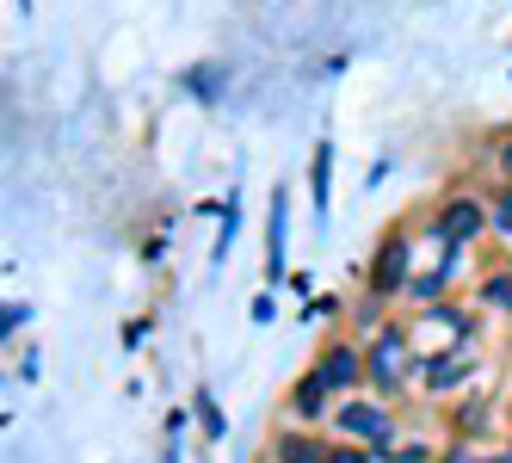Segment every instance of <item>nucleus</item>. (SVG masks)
Segmentation results:
<instances>
[{
	"instance_id": "obj_1",
	"label": "nucleus",
	"mask_w": 512,
	"mask_h": 463,
	"mask_svg": "<svg viewBox=\"0 0 512 463\" xmlns=\"http://www.w3.org/2000/svg\"><path fill=\"white\" fill-rule=\"evenodd\" d=\"M420 340H414V322H389L377 334H364V389L383 402H401V396H414L420 389Z\"/></svg>"
},
{
	"instance_id": "obj_2",
	"label": "nucleus",
	"mask_w": 512,
	"mask_h": 463,
	"mask_svg": "<svg viewBox=\"0 0 512 463\" xmlns=\"http://www.w3.org/2000/svg\"><path fill=\"white\" fill-rule=\"evenodd\" d=\"M414 260H420V235H414L408 223H395V229L377 241L371 266H364V291L383 297V303H401V297H408V284H414V272H420Z\"/></svg>"
},
{
	"instance_id": "obj_3",
	"label": "nucleus",
	"mask_w": 512,
	"mask_h": 463,
	"mask_svg": "<svg viewBox=\"0 0 512 463\" xmlns=\"http://www.w3.org/2000/svg\"><path fill=\"white\" fill-rule=\"evenodd\" d=\"M482 235H494L488 192H469V186H451L445 198L432 204V217L420 229V241H451V247H469V241H482Z\"/></svg>"
},
{
	"instance_id": "obj_4",
	"label": "nucleus",
	"mask_w": 512,
	"mask_h": 463,
	"mask_svg": "<svg viewBox=\"0 0 512 463\" xmlns=\"http://www.w3.org/2000/svg\"><path fill=\"white\" fill-rule=\"evenodd\" d=\"M334 439H358V445H371L377 457L401 439V426H395V402H383V396H371V389H358V396H346L340 408H334Z\"/></svg>"
},
{
	"instance_id": "obj_5",
	"label": "nucleus",
	"mask_w": 512,
	"mask_h": 463,
	"mask_svg": "<svg viewBox=\"0 0 512 463\" xmlns=\"http://www.w3.org/2000/svg\"><path fill=\"white\" fill-rule=\"evenodd\" d=\"M309 371L327 383V396H334V402L358 396V389H364V340L358 334H327L321 352L309 359Z\"/></svg>"
},
{
	"instance_id": "obj_6",
	"label": "nucleus",
	"mask_w": 512,
	"mask_h": 463,
	"mask_svg": "<svg viewBox=\"0 0 512 463\" xmlns=\"http://www.w3.org/2000/svg\"><path fill=\"white\" fill-rule=\"evenodd\" d=\"M414 334H432V340H445V346H475V334H482V315H475L469 303H426L414 309Z\"/></svg>"
},
{
	"instance_id": "obj_7",
	"label": "nucleus",
	"mask_w": 512,
	"mask_h": 463,
	"mask_svg": "<svg viewBox=\"0 0 512 463\" xmlns=\"http://www.w3.org/2000/svg\"><path fill=\"white\" fill-rule=\"evenodd\" d=\"M475 377V346H438L420 359V389L426 396H457Z\"/></svg>"
},
{
	"instance_id": "obj_8",
	"label": "nucleus",
	"mask_w": 512,
	"mask_h": 463,
	"mask_svg": "<svg viewBox=\"0 0 512 463\" xmlns=\"http://www.w3.org/2000/svg\"><path fill=\"white\" fill-rule=\"evenodd\" d=\"M266 451H272V463H327V457H334V439H327V433H315V426L284 420L278 433L266 439Z\"/></svg>"
},
{
	"instance_id": "obj_9",
	"label": "nucleus",
	"mask_w": 512,
	"mask_h": 463,
	"mask_svg": "<svg viewBox=\"0 0 512 463\" xmlns=\"http://www.w3.org/2000/svg\"><path fill=\"white\" fill-rule=\"evenodd\" d=\"M334 396H327V383L315 371H303L297 383L284 389V420H297V426H321V420H334Z\"/></svg>"
},
{
	"instance_id": "obj_10",
	"label": "nucleus",
	"mask_w": 512,
	"mask_h": 463,
	"mask_svg": "<svg viewBox=\"0 0 512 463\" xmlns=\"http://www.w3.org/2000/svg\"><path fill=\"white\" fill-rule=\"evenodd\" d=\"M284 247H290V192L272 186V217H266V284H284V278H290Z\"/></svg>"
},
{
	"instance_id": "obj_11",
	"label": "nucleus",
	"mask_w": 512,
	"mask_h": 463,
	"mask_svg": "<svg viewBox=\"0 0 512 463\" xmlns=\"http://www.w3.org/2000/svg\"><path fill=\"white\" fill-rule=\"evenodd\" d=\"M309 198H315V217L327 223V204H334V142H315V161H309Z\"/></svg>"
},
{
	"instance_id": "obj_12",
	"label": "nucleus",
	"mask_w": 512,
	"mask_h": 463,
	"mask_svg": "<svg viewBox=\"0 0 512 463\" xmlns=\"http://www.w3.org/2000/svg\"><path fill=\"white\" fill-rule=\"evenodd\" d=\"M192 420H198V433L210 439V445H223L229 439V420H223V408H216V396H210V383H192Z\"/></svg>"
},
{
	"instance_id": "obj_13",
	"label": "nucleus",
	"mask_w": 512,
	"mask_h": 463,
	"mask_svg": "<svg viewBox=\"0 0 512 463\" xmlns=\"http://www.w3.org/2000/svg\"><path fill=\"white\" fill-rule=\"evenodd\" d=\"M475 303L494 309V315H512V266H506V260L482 272V284H475Z\"/></svg>"
},
{
	"instance_id": "obj_14",
	"label": "nucleus",
	"mask_w": 512,
	"mask_h": 463,
	"mask_svg": "<svg viewBox=\"0 0 512 463\" xmlns=\"http://www.w3.org/2000/svg\"><path fill=\"white\" fill-rule=\"evenodd\" d=\"M223 81H229V75H223V68H216V62H192L186 75H179V87H186V93H192L198 105H216V99H223V93H229Z\"/></svg>"
},
{
	"instance_id": "obj_15",
	"label": "nucleus",
	"mask_w": 512,
	"mask_h": 463,
	"mask_svg": "<svg viewBox=\"0 0 512 463\" xmlns=\"http://www.w3.org/2000/svg\"><path fill=\"white\" fill-rule=\"evenodd\" d=\"M488 223H494V235L512 247V186H506V180L488 186Z\"/></svg>"
},
{
	"instance_id": "obj_16",
	"label": "nucleus",
	"mask_w": 512,
	"mask_h": 463,
	"mask_svg": "<svg viewBox=\"0 0 512 463\" xmlns=\"http://www.w3.org/2000/svg\"><path fill=\"white\" fill-rule=\"evenodd\" d=\"M438 451H445V445H426V439H395V445L383 451V463H438Z\"/></svg>"
},
{
	"instance_id": "obj_17",
	"label": "nucleus",
	"mask_w": 512,
	"mask_h": 463,
	"mask_svg": "<svg viewBox=\"0 0 512 463\" xmlns=\"http://www.w3.org/2000/svg\"><path fill=\"white\" fill-rule=\"evenodd\" d=\"M223 204H229V210L216 217V223H223V235H216V266H223V260H229V247H235V229H241V192H229Z\"/></svg>"
},
{
	"instance_id": "obj_18",
	"label": "nucleus",
	"mask_w": 512,
	"mask_h": 463,
	"mask_svg": "<svg viewBox=\"0 0 512 463\" xmlns=\"http://www.w3.org/2000/svg\"><path fill=\"white\" fill-rule=\"evenodd\" d=\"M186 426H198V420H192V408H173V414H167V445H161V463H179V445H186Z\"/></svg>"
},
{
	"instance_id": "obj_19",
	"label": "nucleus",
	"mask_w": 512,
	"mask_h": 463,
	"mask_svg": "<svg viewBox=\"0 0 512 463\" xmlns=\"http://www.w3.org/2000/svg\"><path fill=\"white\" fill-rule=\"evenodd\" d=\"M352 322H358L364 334H377V328L389 322V303H383V297H371V291H364V297L352 303Z\"/></svg>"
},
{
	"instance_id": "obj_20",
	"label": "nucleus",
	"mask_w": 512,
	"mask_h": 463,
	"mask_svg": "<svg viewBox=\"0 0 512 463\" xmlns=\"http://www.w3.org/2000/svg\"><path fill=\"white\" fill-rule=\"evenodd\" d=\"M340 309H346V303H340L334 291H321V297H309V303H303V322H334Z\"/></svg>"
},
{
	"instance_id": "obj_21",
	"label": "nucleus",
	"mask_w": 512,
	"mask_h": 463,
	"mask_svg": "<svg viewBox=\"0 0 512 463\" xmlns=\"http://www.w3.org/2000/svg\"><path fill=\"white\" fill-rule=\"evenodd\" d=\"M19 328H31V303H7V309H0V340L13 346V334H19Z\"/></svg>"
},
{
	"instance_id": "obj_22",
	"label": "nucleus",
	"mask_w": 512,
	"mask_h": 463,
	"mask_svg": "<svg viewBox=\"0 0 512 463\" xmlns=\"http://www.w3.org/2000/svg\"><path fill=\"white\" fill-rule=\"evenodd\" d=\"M327 463H383L371 445H358V439H334V457H327Z\"/></svg>"
},
{
	"instance_id": "obj_23",
	"label": "nucleus",
	"mask_w": 512,
	"mask_h": 463,
	"mask_svg": "<svg viewBox=\"0 0 512 463\" xmlns=\"http://www.w3.org/2000/svg\"><path fill=\"white\" fill-rule=\"evenodd\" d=\"M494 180H506V186H512V130H506V136H494Z\"/></svg>"
},
{
	"instance_id": "obj_24",
	"label": "nucleus",
	"mask_w": 512,
	"mask_h": 463,
	"mask_svg": "<svg viewBox=\"0 0 512 463\" xmlns=\"http://www.w3.org/2000/svg\"><path fill=\"white\" fill-rule=\"evenodd\" d=\"M149 334H155V315H136V322L124 328V346L136 352V346H149Z\"/></svg>"
},
{
	"instance_id": "obj_25",
	"label": "nucleus",
	"mask_w": 512,
	"mask_h": 463,
	"mask_svg": "<svg viewBox=\"0 0 512 463\" xmlns=\"http://www.w3.org/2000/svg\"><path fill=\"white\" fill-rule=\"evenodd\" d=\"M438 463H482V457H475V451H469V439H451L445 451H438Z\"/></svg>"
},
{
	"instance_id": "obj_26",
	"label": "nucleus",
	"mask_w": 512,
	"mask_h": 463,
	"mask_svg": "<svg viewBox=\"0 0 512 463\" xmlns=\"http://www.w3.org/2000/svg\"><path fill=\"white\" fill-rule=\"evenodd\" d=\"M142 260H149V266H155V260H167V229H161V235H149V241H142Z\"/></svg>"
},
{
	"instance_id": "obj_27",
	"label": "nucleus",
	"mask_w": 512,
	"mask_h": 463,
	"mask_svg": "<svg viewBox=\"0 0 512 463\" xmlns=\"http://www.w3.org/2000/svg\"><path fill=\"white\" fill-rule=\"evenodd\" d=\"M247 315H253V322H260V328H266V322H272V315H278V303H272V297H253V303H247Z\"/></svg>"
},
{
	"instance_id": "obj_28",
	"label": "nucleus",
	"mask_w": 512,
	"mask_h": 463,
	"mask_svg": "<svg viewBox=\"0 0 512 463\" xmlns=\"http://www.w3.org/2000/svg\"><path fill=\"white\" fill-rule=\"evenodd\" d=\"M482 463H512V445H506V451H494V457H482Z\"/></svg>"
},
{
	"instance_id": "obj_29",
	"label": "nucleus",
	"mask_w": 512,
	"mask_h": 463,
	"mask_svg": "<svg viewBox=\"0 0 512 463\" xmlns=\"http://www.w3.org/2000/svg\"><path fill=\"white\" fill-rule=\"evenodd\" d=\"M19 13H31V0H19Z\"/></svg>"
},
{
	"instance_id": "obj_30",
	"label": "nucleus",
	"mask_w": 512,
	"mask_h": 463,
	"mask_svg": "<svg viewBox=\"0 0 512 463\" xmlns=\"http://www.w3.org/2000/svg\"><path fill=\"white\" fill-rule=\"evenodd\" d=\"M506 266H512V247H506Z\"/></svg>"
}]
</instances>
